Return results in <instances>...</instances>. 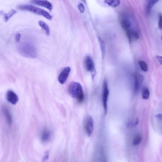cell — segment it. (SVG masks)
<instances>
[{"mask_svg": "<svg viewBox=\"0 0 162 162\" xmlns=\"http://www.w3.org/2000/svg\"><path fill=\"white\" fill-rule=\"evenodd\" d=\"M68 90L69 95L79 103H81L83 101L84 95L80 84L75 82H72L69 86Z\"/></svg>", "mask_w": 162, "mask_h": 162, "instance_id": "6da1fadb", "label": "cell"}, {"mask_svg": "<svg viewBox=\"0 0 162 162\" xmlns=\"http://www.w3.org/2000/svg\"><path fill=\"white\" fill-rule=\"evenodd\" d=\"M18 8L20 10L29 11L34 13L43 16L49 20H51L52 19V16L48 12L44 10L31 5H20L18 7Z\"/></svg>", "mask_w": 162, "mask_h": 162, "instance_id": "7a4b0ae2", "label": "cell"}, {"mask_svg": "<svg viewBox=\"0 0 162 162\" xmlns=\"http://www.w3.org/2000/svg\"><path fill=\"white\" fill-rule=\"evenodd\" d=\"M22 53L25 57L35 58L38 54V50L35 44L33 42H27L22 47Z\"/></svg>", "mask_w": 162, "mask_h": 162, "instance_id": "3957f363", "label": "cell"}, {"mask_svg": "<svg viewBox=\"0 0 162 162\" xmlns=\"http://www.w3.org/2000/svg\"><path fill=\"white\" fill-rule=\"evenodd\" d=\"M83 127L86 134L88 136H90L94 129V121L92 116L87 115L84 119Z\"/></svg>", "mask_w": 162, "mask_h": 162, "instance_id": "277c9868", "label": "cell"}, {"mask_svg": "<svg viewBox=\"0 0 162 162\" xmlns=\"http://www.w3.org/2000/svg\"><path fill=\"white\" fill-rule=\"evenodd\" d=\"M109 95V90L107 82L106 80H104L103 84L102 100L105 114L107 113V102Z\"/></svg>", "mask_w": 162, "mask_h": 162, "instance_id": "5b68a950", "label": "cell"}, {"mask_svg": "<svg viewBox=\"0 0 162 162\" xmlns=\"http://www.w3.org/2000/svg\"><path fill=\"white\" fill-rule=\"evenodd\" d=\"M84 63L86 69L88 72H91L92 78H94L95 71L94 64L91 57L89 56L86 57L84 60Z\"/></svg>", "mask_w": 162, "mask_h": 162, "instance_id": "8992f818", "label": "cell"}, {"mask_svg": "<svg viewBox=\"0 0 162 162\" xmlns=\"http://www.w3.org/2000/svg\"><path fill=\"white\" fill-rule=\"evenodd\" d=\"M71 70L69 67L64 68L60 74L58 76V81L61 84H64L66 81Z\"/></svg>", "mask_w": 162, "mask_h": 162, "instance_id": "52a82bcc", "label": "cell"}, {"mask_svg": "<svg viewBox=\"0 0 162 162\" xmlns=\"http://www.w3.org/2000/svg\"><path fill=\"white\" fill-rule=\"evenodd\" d=\"M31 3L45 7L50 11L52 9V4L47 0H32Z\"/></svg>", "mask_w": 162, "mask_h": 162, "instance_id": "ba28073f", "label": "cell"}, {"mask_svg": "<svg viewBox=\"0 0 162 162\" xmlns=\"http://www.w3.org/2000/svg\"><path fill=\"white\" fill-rule=\"evenodd\" d=\"M6 98L7 100L12 104H16L19 101V98L13 91H8L7 93Z\"/></svg>", "mask_w": 162, "mask_h": 162, "instance_id": "9c48e42d", "label": "cell"}, {"mask_svg": "<svg viewBox=\"0 0 162 162\" xmlns=\"http://www.w3.org/2000/svg\"><path fill=\"white\" fill-rule=\"evenodd\" d=\"M121 24L123 28L125 30L127 34L130 33L133 30L132 28L131 21L126 18L122 19L121 21Z\"/></svg>", "mask_w": 162, "mask_h": 162, "instance_id": "30bf717a", "label": "cell"}, {"mask_svg": "<svg viewBox=\"0 0 162 162\" xmlns=\"http://www.w3.org/2000/svg\"><path fill=\"white\" fill-rule=\"evenodd\" d=\"M135 83L134 90L136 92H137L143 80V76L141 75L136 74L134 76Z\"/></svg>", "mask_w": 162, "mask_h": 162, "instance_id": "8fae6325", "label": "cell"}, {"mask_svg": "<svg viewBox=\"0 0 162 162\" xmlns=\"http://www.w3.org/2000/svg\"><path fill=\"white\" fill-rule=\"evenodd\" d=\"M3 111L7 123L11 125L12 123V117L9 109L7 107H3Z\"/></svg>", "mask_w": 162, "mask_h": 162, "instance_id": "7c38bea8", "label": "cell"}, {"mask_svg": "<svg viewBox=\"0 0 162 162\" xmlns=\"http://www.w3.org/2000/svg\"><path fill=\"white\" fill-rule=\"evenodd\" d=\"M52 138V133L49 130L45 129L42 132L41 135V139L44 142H49Z\"/></svg>", "mask_w": 162, "mask_h": 162, "instance_id": "4fadbf2b", "label": "cell"}, {"mask_svg": "<svg viewBox=\"0 0 162 162\" xmlns=\"http://www.w3.org/2000/svg\"><path fill=\"white\" fill-rule=\"evenodd\" d=\"M160 0H148L146 6V10L148 13H150L154 5L157 3Z\"/></svg>", "mask_w": 162, "mask_h": 162, "instance_id": "5bb4252c", "label": "cell"}, {"mask_svg": "<svg viewBox=\"0 0 162 162\" xmlns=\"http://www.w3.org/2000/svg\"><path fill=\"white\" fill-rule=\"evenodd\" d=\"M104 2L108 5L113 7H117L120 3V0H105Z\"/></svg>", "mask_w": 162, "mask_h": 162, "instance_id": "9a60e30c", "label": "cell"}, {"mask_svg": "<svg viewBox=\"0 0 162 162\" xmlns=\"http://www.w3.org/2000/svg\"><path fill=\"white\" fill-rule=\"evenodd\" d=\"M39 24L45 30L47 35H49L50 34V29L48 25L45 22L42 21H39Z\"/></svg>", "mask_w": 162, "mask_h": 162, "instance_id": "2e32d148", "label": "cell"}, {"mask_svg": "<svg viewBox=\"0 0 162 162\" xmlns=\"http://www.w3.org/2000/svg\"><path fill=\"white\" fill-rule=\"evenodd\" d=\"M99 41L100 44L102 58H104L105 54V44L103 40L100 37H98Z\"/></svg>", "mask_w": 162, "mask_h": 162, "instance_id": "e0dca14e", "label": "cell"}, {"mask_svg": "<svg viewBox=\"0 0 162 162\" xmlns=\"http://www.w3.org/2000/svg\"><path fill=\"white\" fill-rule=\"evenodd\" d=\"M16 13V11L14 10H12L8 13L5 14L4 15V20L7 22Z\"/></svg>", "mask_w": 162, "mask_h": 162, "instance_id": "ac0fdd59", "label": "cell"}, {"mask_svg": "<svg viewBox=\"0 0 162 162\" xmlns=\"http://www.w3.org/2000/svg\"><path fill=\"white\" fill-rule=\"evenodd\" d=\"M150 92L149 89L147 87L143 88L142 90V96L144 100H148L150 97Z\"/></svg>", "mask_w": 162, "mask_h": 162, "instance_id": "d6986e66", "label": "cell"}, {"mask_svg": "<svg viewBox=\"0 0 162 162\" xmlns=\"http://www.w3.org/2000/svg\"><path fill=\"white\" fill-rule=\"evenodd\" d=\"M139 65L143 71L144 72H147L148 70V66L146 63L143 61H140L138 62Z\"/></svg>", "mask_w": 162, "mask_h": 162, "instance_id": "ffe728a7", "label": "cell"}, {"mask_svg": "<svg viewBox=\"0 0 162 162\" xmlns=\"http://www.w3.org/2000/svg\"><path fill=\"white\" fill-rule=\"evenodd\" d=\"M142 140V137L139 135L137 136L134 139L133 141V144L134 146H137L141 143Z\"/></svg>", "mask_w": 162, "mask_h": 162, "instance_id": "44dd1931", "label": "cell"}, {"mask_svg": "<svg viewBox=\"0 0 162 162\" xmlns=\"http://www.w3.org/2000/svg\"><path fill=\"white\" fill-rule=\"evenodd\" d=\"M78 8L79 11L81 13H84L85 11V8L83 4H79L78 6Z\"/></svg>", "mask_w": 162, "mask_h": 162, "instance_id": "7402d4cb", "label": "cell"}, {"mask_svg": "<svg viewBox=\"0 0 162 162\" xmlns=\"http://www.w3.org/2000/svg\"><path fill=\"white\" fill-rule=\"evenodd\" d=\"M158 26L159 29L161 30L162 29V16L160 15L159 17V21L158 23Z\"/></svg>", "mask_w": 162, "mask_h": 162, "instance_id": "603a6c76", "label": "cell"}, {"mask_svg": "<svg viewBox=\"0 0 162 162\" xmlns=\"http://www.w3.org/2000/svg\"><path fill=\"white\" fill-rule=\"evenodd\" d=\"M21 38V35L17 34L16 35L15 40L16 42H18L20 41Z\"/></svg>", "mask_w": 162, "mask_h": 162, "instance_id": "cb8c5ba5", "label": "cell"}, {"mask_svg": "<svg viewBox=\"0 0 162 162\" xmlns=\"http://www.w3.org/2000/svg\"><path fill=\"white\" fill-rule=\"evenodd\" d=\"M156 59L159 61L160 64L161 65L162 63V57L160 56H157L156 57Z\"/></svg>", "mask_w": 162, "mask_h": 162, "instance_id": "d4e9b609", "label": "cell"}, {"mask_svg": "<svg viewBox=\"0 0 162 162\" xmlns=\"http://www.w3.org/2000/svg\"><path fill=\"white\" fill-rule=\"evenodd\" d=\"M49 152L46 151L45 153L44 157V160H47L49 158Z\"/></svg>", "mask_w": 162, "mask_h": 162, "instance_id": "484cf974", "label": "cell"}, {"mask_svg": "<svg viewBox=\"0 0 162 162\" xmlns=\"http://www.w3.org/2000/svg\"><path fill=\"white\" fill-rule=\"evenodd\" d=\"M139 122V119L137 118L135 121V125H137L138 124Z\"/></svg>", "mask_w": 162, "mask_h": 162, "instance_id": "4316f807", "label": "cell"}, {"mask_svg": "<svg viewBox=\"0 0 162 162\" xmlns=\"http://www.w3.org/2000/svg\"><path fill=\"white\" fill-rule=\"evenodd\" d=\"M83 1V2H85V3H86V0H82Z\"/></svg>", "mask_w": 162, "mask_h": 162, "instance_id": "83f0119b", "label": "cell"}]
</instances>
